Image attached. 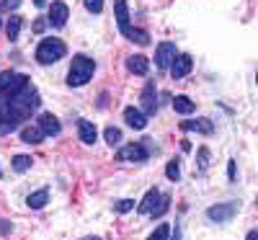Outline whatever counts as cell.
Listing matches in <instances>:
<instances>
[{"mask_svg":"<svg viewBox=\"0 0 258 240\" xmlns=\"http://www.w3.org/2000/svg\"><path fill=\"white\" fill-rule=\"evenodd\" d=\"M93 73H96V62L85 54H75L73 65H70V73H68V83L73 88H80V85H85L93 78Z\"/></svg>","mask_w":258,"mask_h":240,"instance_id":"cell-1","label":"cell"},{"mask_svg":"<svg viewBox=\"0 0 258 240\" xmlns=\"http://www.w3.org/2000/svg\"><path fill=\"white\" fill-rule=\"evenodd\" d=\"M68 47H64L62 39H41V44L36 47V62L39 65H52L57 59L64 57Z\"/></svg>","mask_w":258,"mask_h":240,"instance_id":"cell-2","label":"cell"},{"mask_svg":"<svg viewBox=\"0 0 258 240\" xmlns=\"http://www.w3.org/2000/svg\"><path fill=\"white\" fill-rule=\"evenodd\" d=\"M238 209H240V204L238 202H225V204H214V207H209L207 209V217L212 222H230L235 214H238Z\"/></svg>","mask_w":258,"mask_h":240,"instance_id":"cell-3","label":"cell"},{"mask_svg":"<svg viewBox=\"0 0 258 240\" xmlns=\"http://www.w3.org/2000/svg\"><path fill=\"white\" fill-rule=\"evenodd\" d=\"M147 155H150V152H147L145 145L132 142V145H124V147L116 152V160H121V163H145Z\"/></svg>","mask_w":258,"mask_h":240,"instance_id":"cell-4","label":"cell"},{"mask_svg":"<svg viewBox=\"0 0 258 240\" xmlns=\"http://www.w3.org/2000/svg\"><path fill=\"white\" fill-rule=\"evenodd\" d=\"M173 57H176V44H173V41H163V44H158V49H155V65H158L160 70H168L170 62H173Z\"/></svg>","mask_w":258,"mask_h":240,"instance_id":"cell-5","label":"cell"},{"mask_svg":"<svg viewBox=\"0 0 258 240\" xmlns=\"http://www.w3.org/2000/svg\"><path fill=\"white\" fill-rule=\"evenodd\" d=\"M158 93H155V83H147L145 85V91H142V96H140V101H142V111H145V116H153L155 111H158Z\"/></svg>","mask_w":258,"mask_h":240,"instance_id":"cell-6","label":"cell"},{"mask_svg":"<svg viewBox=\"0 0 258 240\" xmlns=\"http://www.w3.org/2000/svg\"><path fill=\"white\" fill-rule=\"evenodd\" d=\"M191 68H194V59L188 54H176L173 62H170V75H173L176 80L178 78H186L191 73Z\"/></svg>","mask_w":258,"mask_h":240,"instance_id":"cell-7","label":"cell"},{"mask_svg":"<svg viewBox=\"0 0 258 240\" xmlns=\"http://www.w3.org/2000/svg\"><path fill=\"white\" fill-rule=\"evenodd\" d=\"M68 18H70V11H68V6H64V3H59V0H57V3H52L47 24H52V26L62 29L64 24H68Z\"/></svg>","mask_w":258,"mask_h":240,"instance_id":"cell-8","label":"cell"},{"mask_svg":"<svg viewBox=\"0 0 258 240\" xmlns=\"http://www.w3.org/2000/svg\"><path fill=\"white\" fill-rule=\"evenodd\" d=\"M124 122L132 127V129H145L147 127V116L140 111V108H135V106H126L124 108Z\"/></svg>","mask_w":258,"mask_h":240,"instance_id":"cell-9","label":"cell"},{"mask_svg":"<svg viewBox=\"0 0 258 240\" xmlns=\"http://www.w3.org/2000/svg\"><path fill=\"white\" fill-rule=\"evenodd\" d=\"M39 129L44 132V137H52V135H59V122H57V116L54 114H41L39 116Z\"/></svg>","mask_w":258,"mask_h":240,"instance_id":"cell-10","label":"cell"},{"mask_svg":"<svg viewBox=\"0 0 258 240\" xmlns=\"http://www.w3.org/2000/svg\"><path fill=\"white\" fill-rule=\"evenodd\" d=\"M181 129H186V132L212 135V132H214V124H212L209 119H194V122H181Z\"/></svg>","mask_w":258,"mask_h":240,"instance_id":"cell-11","label":"cell"},{"mask_svg":"<svg viewBox=\"0 0 258 240\" xmlns=\"http://www.w3.org/2000/svg\"><path fill=\"white\" fill-rule=\"evenodd\" d=\"M114 13H116L119 31L126 34V31H129V11H126V0H114Z\"/></svg>","mask_w":258,"mask_h":240,"instance_id":"cell-12","label":"cell"},{"mask_svg":"<svg viewBox=\"0 0 258 240\" xmlns=\"http://www.w3.org/2000/svg\"><path fill=\"white\" fill-rule=\"evenodd\" d=\"M126 68H129V73H135V75H147L150 59H147L145 54H135V57L126 59Z\"/></svg>","mask_w":258,"mask_h":240,"instance_id":"cell-13","label":"cell"},{"mask_svg":"<svg viewBox=\"0 0 258 240\" xmlns=\"http://www.w3.org/2000/svg\"><path fill=\"white\" fill-rule=\"evenodd\" d=\"M78 135H80V140H83L85 145H93V142L98 140L96 127H93L91 122H85V119H80V122H78Z\"/></svg>","mask_w":258,"mask_h":240,"instance_id":"cell-14","label":"cell"},{"mask_svg":"<svg viewBox=\"0 0 258 240\" xmlns=\"http://www.w3.org/2000/svg\"><path fill=\"white\" fill-rule=\"evenodd\" d=\"M158 202H160V191H158V189H150V191L142 196V202H140V207H137V209H140L142 214H150V212L155 209V204H158Z\"/></svg>","mask_w":258,"mask_h":240,"instance_id":"cell-15","label":"cell"},{"mask_svg":"<svg viewBox=\"0 0 258 240\" xmlns=\"http://www.w3.org/2000/svg\"><path fill=\"white\" fill-rule=\"evenodd\" d=\"M21 140H24L26 145H39L41 140H44V132H41L39 127H26V129H21Z\"/></svg>","mask_w":258,"mask_h":240,"instance_id":"cell-16","label":"cell"},{"mask_svg":"<svg viewBox=\"0 0 258 240\" xmlns=\"http://www.w3.org/2000/svg\"><path fill=\"white\" fill-rule=\"evenodd\" d=\"M49 202V191L47 189H41V191H34V194H29V199H26V204H29V209H41Z\"/></svg>","mask_w":258,"mask_h":240,"instance_id":"cell-17","label":"cell"},{"mask_svg":"<svg viewBox=\"0 0 258 240\" xmlns=\"http://www.w3.org/2000/svg\"><path fill=\"white\" fill-rule=\"evenodd\" d=\"M173 108H176L178 114H183V116H186V114H194L197 103H194L188 96H176V98H173Z\"/></svg>","mask_w":258,"mask_h":240,"instance_id":"cell-18","label":"cell"},{"mask_svg":"<svg viewBox=\"0 0 258 240\" xmlns=\"http://www.w3.org/2000/svg\"><path fill=\"white\" fill-rule=\"evenodd\" d=\"M6 34H8V39H11V41H16V39H18V34H21V16H11V18H8V24H6Z\"/></svg>","mask_w":258,"mask_h":240,"instance_id":"cell-19","label":"cell"},{"mask_svg":"<svg viewBox=\"0 0 258 240\" xmlns=\"http://www.w3.org/2000/svg\"><path fill=\"white\" fill-rule=\"evenodd\" d=\"M126 39H132V41H137V44H147V41H150V34L147 31H142V29H132V26H129V31L124 34Z\"/></svg>","mask_w":258,"mask_h":240,"instance_id":"cell-20","label":"cell"},{"mask_svg":"<svg viewBox=\"0 0 258 240\" xmlns=\"http://www.w3.org/2000/svg\"><path fill=\"white\" fill-rule=\"evenodd\" d=\"M31 163H34V160H31L29 155H16V158H13V170L24 173V170H29V168H31Z\"/></svg>","mask_w":258,"mask_h":240,"instance_id":"cell-21","label":"cell"},{"mask_svg":"<svg viewBox=\"0 0 258 240\" xmlns=\"http://www.w3.org/2000/svg\"><path fill=\"white\" fill-rule=\"evenodd\" d=\"M165 176H168L170 181H178V178H181V165H178V160H170V163L165 165Z\"/></svg>","mask_w":258,"mask_h":240,"instance_id":"cell-22","label":"cell"},{"mask_svg":"<svg viewBox=\"0 0 258 240\" xmlns=\"http://www.w3.org/2000/svg\"><path fill=\"white\" fill-rule=\"evenodd\" d=\"M103 137H106V142H109V145H119L121 142V132H119L116 127H106Z\"/></svg>","mask_w":258,"mask_h":240,"instance_id":"cell-23","label":"cell"},{"mask_svg":"<svg viewBox=\"0 0 258 240\" xmlns=\"http://www.w3.org/2000/svg\"><path fill=\"white\" fill-rule=\"evenodd\" d=\"M168 207H170V196H163V194H160V202H158V207H155L153 212H150V214H153V217H163V214L168 212Z\"/></svg>","mask_w":258,"mask_h":240,"instance_id":"cell-24","label":"cell"},{"mask_svg":"<svg viewBox=\"0 0 258 240\" xmlns=\"http://www.w3.org/2000/svg\"><path fill=\"white\" fill-rule=\"evenodd\" d=\"M168 235H170V227H168V225H158L147 240H168Z\"/></svg>","mask_w":258,"mask_h":240,"instance_id":"cell-25","label":"cell"},{"mask_svg":"<svg viewBox=\"0 0 258 240\" xmlns=\"http://www.w3.org/2000/svg\"><path fill=\"white\" fill-rule=\"evenodd\" d=\"M132 209H135V202H132V199H121V202H116V204H114V212H119V214L132 212Z\"/></svg>","mask_w":258,"mask_h":240,"instance_id":"cell-26","label":"cell"},{"mask_svg":"<svg viewBox=\"0 0 258 240\" xmlns=\"http://www.w3.org/2000/svg\"><path fill=\"white\" fill-rule=\"evenodd\" d=\"M85 8L91 13H101L103 11V0H85Z\"/></svg>","mask_w":258,"mask_h":240,"instance_id":"cell-27","label":"cell"},{"mask_svg":"<svg viewBox=\"0 0 258 240\" xmlns=\"http://www.w3.org/2000/svg\"><path fill=\"white\" fill-rule=\"evenodd\" d=\"M207 160H209V150L202 147L199 150V170H207Z\"/></svg>","mask_w":258,"mask_h":240,"instance_id":"cell-28","label":"cell"},{"mask_svg":"<svg viewBox=\"0 0 258 240\" xmlns=\"http://www.w3.org/2000/svg\"><path fill=\"white\" fill-rule=\"evenodd\" d=\"M21 6V0H3V11H16Z\"/></svg>","mask_w":258,"mask_h":240,"instance_id":"cell-29","label":"cell"},{"mask_svg":"<svg viewBox=\"0 0 258 240\" xmlns=\"http://www.w3.org/2000/svg\"><path fill=\"white\" fill-rule=\"evenodd\" d=\"M44 29H47V21H44V18H39V21H34V31H36V34H41V31H44Z\"/></svg>","mask_w":258,"mask_h":240,"instance_id":"cell-30","label":"cell"},{"mask_svg":"<svg viewBox=\"0 0 258 240\" xmlns=\"http://www.w3.org/2000/svg\"><path fill=\"white\" fill-rule=\"evenodd\" d=\"M11 232V222L8 220H0V235H8Z\"/></svg>","mask_w":258,"mask_h":240,"instance_id":"cell-31","label":"cell"},{"mask_svg":"<svg viewBox=\"0 0 258 240\" xmlns=\"http://www.w3.org/2000/svg\"><path fill=\"white\" fill-rule=\"evenodd\" d=\"M227 176H230V181H235V163L230 160V165H227Z\"/></svg>","mask_w":258,"mask_h":240,"instance_id":"cell-32","label":"cell"},{"mask_svg":"<svg viewBox=\"0 0 258 240\" xmlns=\"http://www.w3.org/2000/svg\"><path fill=\"white\" fill-rule=\"evenodd\" d=\"M170 240H181V230H178V227H176L173 232H170Z\"/></svg>","mask_w":258,"mask_h":240,"instance_id":"cell-33","label":"cell"},{"mask_svg":"<svg viewBox=\"0 0 258 240\" xmlns=\"http://www.w3.org/2000/svg\"><path fill=\"white\" fill-rule=\"evenodd\" d=\"M248 240H258V230H250L248 232Z\"/></svg>","mask_w":258,"mask_h":240,"instance_id":"cell-34","label":"cell"},{"mask_svg":"<svg viewBox=\"0 0 258 240\" xmlns=\"http://www.w3.org/2000/svg\"><path fill=\"white\" fill-rule=\"evenodd\" d=\"M34 6H39V8H41V6H47V0H34Z\"/></svg>","mask_w":258,"mask_h":240,"instance_id":"cell-35","label":"cell"},{"mask_svg":"<svg viewBox=\"0 0 258 240\" xmlns=\"http://www.w3.org/2000/svg\"><path fill=\"white\" fill-rule=\"evenodd\" d=\"M80 240H101V237H93V235H91V237H80Z\"/></svg>","mask_w":258,"mask_h":240,"instance_id":"cell-36","label":"cell"},{"mask_svg":"<svg viewBox=\"0 0 258 240\" xmlns=\"http://www.w3.org/2000/svg\"><path fill=\"white\" fill-rule=\"evenodd\" d=\"M0 178H3V170H0Z\"/></svg>","mask_w":258,"mask_h":240,"instance_id":"cell-37","label":"cell"},{"mask_svg":"<svg viewBox=\"0 0 258 240\" xmlns=\"http://www.w3.org/2000/svg\"><path fill=\"white\" fill-rule=\"evenodd\" d=\"M0 26H3V24H0Z\"/></svg>","mask_w":258,"mask_h":240,"instance_id":"cell-38","label":"cell"}]
</instances>
